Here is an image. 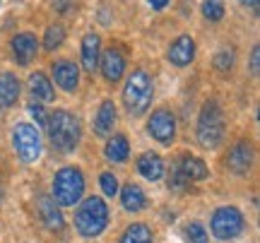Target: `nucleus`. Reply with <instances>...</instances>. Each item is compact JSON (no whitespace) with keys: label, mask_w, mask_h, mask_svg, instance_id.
<instances>
[{"label":"nucleus","mask_w":260,"mask_h":243,"mask_svg":"<svg viewBox=\"0 0 260 243\" xmlns=\"http://www.w3.org/2000/svg\"><path fill=\"white\" fill-rule=\"evenodd\" d=\"M198 140L205 150L219 147L224 140V113L217 101H207L198 118Z\"/></svg>","instance_id":"nucleus-3"},{"label":"nucleus","mask_w":260,"mask_h":243,"mask_svg":"<svg viewBox=\"0 0 260 243\" xmlns=\"http://www.w3.org/2000/svg\"><path fill=\"white\" fill-rule=\"evenodd\" d=\"M195 58V41L188 34H183V37H178L174 44H171V48H169V60L174 63V65L178 67H186L193 63Z\"/></svg>","instance_id":"nucleus-11"},{"label":"nucleus","mask_w":260,"mask_h":243,"mask_svg":"<svg viewBox=\"0 0 260 243\" xmlns=\"http://www.w3.org/2000/svg\"><path fill=\"white\" fill-rule=\"evenodd\" d=\"M149 5H152L154 10H164L169 5V0H149Z\"/></svg>","instance_id":"nucleus-32"},{"label":"nucleus","mask_w":260,"mask_h":243,"mask_svg":"<svg viewBox=\"0 0 260 243\" xmlns=\"http://www.w3.org/2000/svg\"><path fill=\"white\" fill-rule=\"evenodd\" d=\"M102 73L109 82H118L123 77V73H125V60H123V56L116 48H109L102 56Z\"/></svg>","instance_id":"nucleus-15"},{"label":"nucleus","mask_w":260,"mask_h":243,"mask_svg":"<svg viewBox=\"0 0 260 243\" xmlns=\"http://www.w3.org/2000/svg\"><path fill=\"white\" fill-rule=\"evenodd\" d=\"M243 5H248V8H258V0H241Z\"/></svg>","instance_id":"nucleus-34"},{"label":"nucleus","mask_w":260,"mask_h":243,"mask_svg":"<svg viewBox=\"0 0 260 243\" xmlns=\"http://www.w3.org/2000/svg\"><path fill=\"white\" fill-rule=\"evenodd\" d=\"M186 238L190 243H207V231L203 229V224L193 222V224L186 226Z\"/></svg>","instance_id":"nucleus-28"},{"label":"nucleus","mask_w":260,"mask_h":243,"mask_svg":"<svg viewBox=\"0 0 260 243\" xmlns=\"http://www.w3.org/2000/svg\"><path fill=\"white\" fill-rule=\"evenodd\" d=\"M46 128H48V137H51V145L56 147L58 152H73L77 145H80V121L75 118L70 111H53L51 118L46 121Z\"/></svg>","instance_id":"nucleus-1"},{"label":"nucleus","mask_w":260,"mask_h":243,"mask_svg":"<svg viewBox=\"0 0 260 243\" xmlns=\"http://www.w3.org/2000/svg\"><path fill=\"white\" fill-rule=\"evenodd\" d=\"M121 202L123 207L128 210V212H140L142 207H145V193H142V188L135 186V183H128V186L123 188V193H121Z\"/></svg>","instance_id":"nucleus-22"},{"label":"nucleus","mask_w":260,"mask_h":243,"mask_svg":"<svg viewBox=\"0 0 260 243\" xmlns=\"http://www.w3.org/2000/svg\"><path fill=\"white\" fill-rule=\"evenodd\" d=\"M188 186H190V183L183 178V173H181L178 166L174 164V166H171V173H169V188H171V190H176V193H183Z\"/></svg>","instance_id":"nucleus-27"},{"label":"nucleus","mask_w":260,"mask_h":243,"mask_svg":"<svg viewBox=\"0 0 260 243\" xmlns=\"http://www.w3.org/2000/svg\"><path fill=\"white\" fill-rule=\"evenodd\" d=\"M53 5H56L58 12H65V10H68V5H70V0H56Z\"/></svg>","instance_id":"nucleus-33"},{"label":"nucleus","mask_w":260,"mask_h":243,"mask_svg":"<svg viewBox=\"0 0 260 243\" xmlns=\"http://www.w3.org/2000/svg\"><path fill=\"white\" fill-rule=\"evenodd\" d=\"M152 101V80L145 70H135L123 87V103L133 116H140L149 109Z\"/></svg>","instance_id":"nucleus-4"},{"label":"nucleus","mask_w":260,"mask_h":243,"mask_svg":"<svg viewBox=\"0 0 260 243\" xmlns=\"http://www.w3.org/2000/svg\"><path fill=\"white\" fill-rule=\"evenodd\" d=\"M12 145H15V152L22 161H37L41 157V135L34 125L29 123H19L12 130Z\"/></svg>","instance_id":"nucleus-6"},{"label":"nucleus","mask_w":260,"mask_h":243,"mask_svg":"<svg viewBox=\"0 0 260 243\" xmlns=\"http://www.w3.org/2000/svg\"><path fill=\"white\" fill-rule=\"evenodd\" d=\"M84 193V176L80 168L65 166L60 168L53 178V200L63 207H73L75 202H80V197Z\"/></svg>","instance_id":"nucleus-5"},{"label":"nucleus","mask_w":260,"mask_h":243,"mask_svg":"<svg viewBox=\"0 0 260 243\" xmlns=\"http://www.w3.org/2000/svg\"><path fill=\"white\" fill-rule=\"evenodd\" d=\"M251 67H253V75H258L260 73V48L255 46L251 53Z\"/></svg>","instance_id":"nucleus-31"},{"label":"nucleus","mask_w":260,"mask_h":243,"mask_svg":"<svg viewBox=\"0 0 260 243\" xmlns=\"http://www.w3.org/2000/svg\"><path fill=\"white\" fill-rule=\"evenodd\" d=\"M99 58H102V44L96 34H87L82 39V65L87 73H94L99 65Z\"/></svg>","instance_id":"nucleus-18"},{"label":"nucleus","mask_w":260,"mask_h":243,"mask_svg":"<svg viewBox=\"0 0 260 243\" xmlns=\"http://www.w3.org/2000/svg\"><path fill=\"white\" fill-rule=\"evenodd\" d=\"M29 92L39 101H53V84L44 73H34L29 75Z\"/></svg>","instance_id":"nucleus-19"},{"label":"nucleus","mask_w":260,"mask_h":243,"mask_svg":"<svg viewBox=\"0 0 260 243\" xmlns=\"http://www.w3.org/2000/svg\"><path fill=\"white\" fill-rule=\"evenodd\" d=\"M178 171L183 173L188 183H193V181H203L207 178V166H205L203 159H198V157H190V154H183L181 159L176 161Z\"/></svg>","instance_id":"nucleus-17"},{"label":"nucleus","mask_w":260,"mask_h":243,"mask_svg":"<svg viewBox=\"0 0 260 243\" xmlns=\"http://www.w3.org/2000/svg\"><path fill=\"white\" fill-rule=\"evenodd\" d=\"M109 224V207L102 197H87L75 212V229L80 236L94 238Z\"/></svg>","instance_id":"nucleus-2"},{"label":"nucleus","mask_w":260,"mask_h":243,"mask_svg":"<svg viewBox=\"0 0 260 243\" xmlns=\"http://www.w3.org/2000/svg\"><path fill=\"white\" fill-rule=\"evenodd\" d=\"M104 154H106V159L113 161V164H121V161L128 159L130 154V142L125 135H113L111 140L106 142V150H104Z\"/></svg>","instance_id":"nucleus-21"},{"label":"nucleus","mask_w":260,"mask_h":243,"mask_svg":"<svg viewBox=\"0 0 260 243\" xmlns=\"http://www.w3.org/2000/svg\"><path fill=\"white\" fill-rule=\"evenodd\" d=\"M63 39H65L63 24H51V27L46 29V37H44V46H46L48 51H56V48L63 44Z\"/></svg>","instance_id":"nucleus-24"},{"label":"nucleus","mask_w":260,"mask_h":243,"mask_svg":"<svg viewBox=\"0 0 260 243\" xmlns=\"http://www.w3.org/2000/svg\"><path fill=\"white\" fill-rule=\"evenodd\" d=\"M212 229L214 238L219 241H232L243 231V215L236 210V207H219L212 215Z\"/></svg>","instance_id":"nucleus-7"},{"label":"nucleus","mask_w":260,"mask_h":243,"mask_svg":"<svg viewBox=\"0 0 260 243\" xmlns=\"http://www.w3.org/2000/svg\"><path fill=\"white\" fill-rule=\"evenodd\" d=\"M147 130L157 142H161V145H171L174 137H176V118H174V113L167 111V109L154 111L147 121Z\"/></svg>","instance_id":"nucleus-8"},{"label":"nucleus","mask_w":260,"mask_h":243,"mask_svg":"<svg viewBox=\"0 0 260 243\" xmlns=\"http://www.w3.org/2000/svg\"><path fill=\"white\" fill-rule=\"evenodd\" d=\"M0 200H3V183H0Z\"/></svg>","instance_id":"nucleus-35"},{"label":"nucleus","mask_w":260,"mask_h":243,"mask_svg":"<svg viewBox=\"0 0 260 243\" xmlns=\"http://www.w3.org/2000/svg\"><path fill=\"white\" fill-rule=\"evenodd\" d=\"M138 171L147 181H159L164 176V161H161L157 152H145V154H140L138 159Z\"/></svg>","instance_id":"nucleus-16"},{"label":"nucleus","mask_w":260,"mask_h":243,"mask_svg":"<svg viewBox=\"0 0 260 243\" xmlns=\"http://www.w3.org/2000/svg\"><path fill=\"white\" fill-rule=\"evenodd\" d=\"M203 15L210 22H219L224 17V5L222 0H205L203 3Z\"/></svg>","instance_id":"nucleus-25"},{"label":"nucleus","mask_w":260,"mask_h":243,"mask_svg":"<svg viewBox=\"0 0 260 243\" xmlns=\"http://www.w3.org/2000/svg\"><path fill=\"white\" fill-rule=\"evenodd\" d=\"M19 96V80L12 73H3L0 75V106L8 109L17 101Z\"/></svg>","instance_id":"nucleus-20"},{"label":"nucleus","mask_w":260,"mask_h":243,"mask_svg":"<svg viewBox=\"0 0 260 243\" xmlns=\"http://www.w3.org/2000/svg\"><path fill=\"white\" fill-rule=\"evenodd\" d=\"M121 243H154V238L147 224H130L121 236Z\"/></svg>","instance_id":"nucleus-23"},{"label":"nucleus","mask_w":260,"mask_h":243,"mask_svg":"<svg viewBox=\"0 0 260 243\" xmlns=\"http://www.w3.org/2000/svg\"><path fill=\"white\" fill-rule=\"evenodd\" d=\"M37 37L34 34H15L12 37V56H15V63L19 65H29L34 56H37Z\"/></svg>","instance_id":"nucleus-10"},{"label":"nucleus","mask_w":260,"mask_h":243,"mask_svg":"<svg viewBox=\"0 0 260 243\" xmlns=\"http://www.w3.org/2000/svg\"><path fill=\"white\" fill-rule=\"evenodd\" d=\"M232 65H234V51H219V53L214 56V67H217V70L229 73Z\"/></svg>","instance_id":"nucleus-29"},{"label":"nucleus","mask_w":260,"mask_h":243,"mask_svg":"<svg viewBox=\"0 0 260 243\" xmlns=\"http://www.w3.org/2000/svg\"><path fill=\"white\" fill-rule=\"evenodd\" d=\"M29 113H31V116H34V121L39 123V125H46V113H44V109H41V103H31V106H29Z\"/></svg>","instance_id":"nucleus-30"},{"label":"nucleus","mask_w":260,"mask_h":243,"mask_svg":"<svg viewBox=\"0 0 260 243\" xmlns=\"http://www.w3.org/2000/svg\"><path fill=\"white\" fill-rule=\"evenodd\" d=\"M116 125V103L113 101H104L99 106V111L94 116V135L96 137H106Z\"/></svg>","instance_id":"nucleus-14"},{"label":"nucleus","mask_w":260,"mask_h":243,"mask_svg":"<svg viewBox=\"0 0 260 243\" xmlns=\"http://www.w3.org/2000/svg\"><path fill=\"white\" fill-rule=\"evenodd\" d=\"M251 164H253V147L248 142H236L232 147V152H229V157H226L229 171L236 173V176H243L251 168Z\"/></svg>","instance_id":"nucleus-9"},{"label":"nucleus","mask_w":260,"mask_h":243,"mask_svg":"<svg viewBox=\"0 0 260 243\" xmlns=\"http://www.w3.org/2000/svg\"><path fill=\"white\" fill-rule=\"evenodd\" d=\"M99 183H102V193L106 197L118 195V181H116V176H113L111 171H104L102 178H99Z\"/></svg>","instance_id":"nucleus-26"},{"label":"nucleus","mask_w":260,"mask_h":243,"mask_svg":"<svg viewBox=\"0 0 260 243\" xmlns=\"http://www.w3.org/2000/svg\"><path fill=\"white\" fill-rule=\"evenodd\" d=\"M39 215H41V219H44V224L51 229V231H60L65 226V219L63 215H60V210L56 207V200L53 197H39Z\"/></svg>","instance_id":"nucleus-13"},{"label":"nucleus","mask_w":260,"mask_h":243,"mask_svg":"<svg viewBox=\"0 0 260 243\" xmlns=\"http://www.w3.org/2000/svg\"><path fill=\"white\" fill-rule=\"evenodd\" d=\"M53 80L60 89L65 92H75L77 84H80V70L75 63L70 60H60V63H53Z\"/></svg>","instance_id":"nucleus-12"}]
</instances>
